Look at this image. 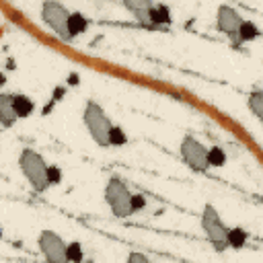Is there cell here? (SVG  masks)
I'll return each instance as SVG.
<instances>
[{
	"label": "cell",
	"mask_w": 263,
	"mask_h": 263,
	"mask_svg": "<svg viewBox=\"0 0 263 263\" xmlns=\"http://www.w3.org/2000/svg\"><path fill=\"white\" fill-rule=\"evenodd\" d=\"M16 164H18V171L23 173L25 181L29 183V187L35 191V193H43L49 189V183H47V171H49V164L47 160L33 148H23L18 152V158H16Z\"/></svg>",
	"instance_id": "6da1fadb"
},
{
	"label": "cell",
	"mask_w": 263,
	"mask_h": 263,
	"mask_svg": "<svg viewBox=\"0 0 263 263\" xmlns=\"http://www.w3.org/2000/svg\"><path fill=\"white\" fill-rule=\"evenodd\" d=\"M82 123L88 132V136L92 138V142L99 146V148H111L109 144V134H111V127H113V121L109 119L107 111L103 109L101 103H97L95 99H88L84 103V109H82Z\"/></svg>",
	"instance_id": "7a4b0ae2"
},
{
	"label": "cell",
	"mask_w": 263,
	"mask_h": 263,
	"mask_svg": "<svg viewBox=\"0 0 263 263\" xmlns=\"http://www.w3.org/2000/svg\"><path fill=\"white\" fill-rule=\"evenodd\" d=\"M132 195H134L132 189L127 187V183L121 177L113 175L107 179L105 189H103V199L115 218L123 220V218H129L136 214L134 205H132Z\"/></svg>",
	"instance_id": "3957f363"
},
{
	"label": "cell",
	"mask_w": 263,
	"mask_h": 263,
	"mask_svg": "<svg viewBox=\"0 0 263 263\" xmlns=\"http://www.w3.org/2000/svg\"><path fill=\"white\" fill-rule=\"evenodd\" d=\"M39 14H41V21L47 29L53 31V35L66 43H72L70 39V14L72 10L60 2V0H43L41 2V8H39Z\"/></svg>",
	"instance_id": "277c9868"
},
{
	"label": "cell",
	"mask_w": 263,
	"mask_h": 263,
	"mask_svg": "<svg viewBox=\"0 0 263 263\" xmlns=\"http://www.w3.org/2000/svg\"><path fill=\"white\" fill-rule=\"evenodd\" d=\"M199 226L208 238V242L216 249V251H226L230 249L228 245V226L224 224L218 208L214 203H205L201 208V216H199Z\"/></svg>",
	"instance_id": "5b68a950"
},
{
	"label": "cell",
	"mask_w": 263,
	"mask_h": 263,
	"mask_svg": "<svg viewBox=\"0 0 263 263\" xmlns=\"http://www.w3.org/2000/svg\"><path fill=\"white\" fill-rule=\"evenodd\" d=\"M179 156L195 173H208L212 168L210 158H208V146H203V142H199L191 134L183 136V140L179 144Z\"/></svg>",
	"instance_id": "8992f818"
},
{
	"label": "cell",
	"mask_w": 263,
	"mask_h": 263,
	"mask_svg": "<svg viewBox=\"0 0 263 263\" xmlns=\"http://www.w3.org/2000/svg\"><path fill=\"white\" fill-rule=\"evenodd\" d=\"M37 247L43 259L47 261H53V263L68 261V242L55 230H49V228L41 230L37 236Z\"/></svg>",
	"instance_id": "52a82bcc"
},
{
	"label": "cell",
	"mask_w": 263,
	"mask_h": 263,
	"mask_svg": "<svg viewBox=\"0 0 263 263\" xmlns=\"http://www.w3.org/2000/svg\"><path fill=\"white\" fill-rule=\"evenodd\" d=\"M242 21H245V16H242L234 6H230V4H220V6L216 8V29H218L224 37H228L230 43H234L236 33H238Z\"/></svg>",
	"instance_id": "ba28073f"
},
{
	"label": "cell",
	"mask_w": 263,
	"mask_h": 263,
	"mask_svg": "<svg viewBox=\"0 0 263 263\" xmlns=\"http://www.w3.org/2000/svg\"><path fill=\"white\" fill-rule=\"evenodd\" d=\"M156 0H121L125 10L134 16V21L142 27H150V10Z\"/></svg>",
	"instance_id": "9c48e42d"
},
{
	"label": "cell",
	"mask_w": 263,
	"mask_h": 263,
	"mask_svg": "<svg viewBox=\"0 0 263 263\" xmlns=\"http://www.w3.org/2000/svg\"><path fill=\"white\" fill-rule=\"evenodd\" d=\"M18 121L14 103H12V92H2L0 95V123L2 127H10Z\"/></svg>",
	"instance_id": "30bf717a"
},
{
	"label": "cell",
	"mask_w": 263,
	"mask_h": 263,
	"mask_svg": "<svg viewBox=\"0 0 263 263\" xmlns=\"http://www.w3.org/2000/svg\"><path fill=\"white\" fill-rule=\"evenodd\" d=\"M173 23L171 6L164 2H154L150 10V27H168Z\"/></svg>",
	"instance_id": "8fae6325"
},
{
	"label": "cell",
	"mask_w": 263,
	"mask_h": 263,
	"mask_svg": "<svg viewBox=\"0 0 263 263\" xmlns=\"http://www.w3.org/2000/svg\"><path fill=\"white\" fill-rule=\"evenodd\" d=\"M261 37V29L253 23V21H249V18H245L242 21V25H240V29H238V33H236V39H234V43L232 45H245V43H251V41H255V39H259Z\"/></svg>",
	"instance_id": "7c38bea8"
},
{
	"label": "cell",
	"mask_w": 263,
	"mask_h": 263,
	"mask_svg": "<svg viewBox=\"0 0 263 263\" xmlns=\"http://www.w3.org/2000/svg\"><path fill=\"white\" fill-rule=\"evenodd\" d=\"M12 103H14V109H16L18 119H27L35 111L33 99L29 95H25V92H12Z\"/></svg>",
	"instance_id": "4fadbf2b"
},
{
	"label": "cell",
	"mask_w": 263,
	"mask_h": 263,
	"mask_svg": "<svg viewBox=\"0 0 263 263\" xmlns=\"http://www.w3.org/2000/svg\"><path fill=\"white\" fill-rule=\"evenodd\" d=\"M86 29H88V16L82 14V12L72 10V14H70V39L72 41L78 39L80 35L86 33Z\"/></svg>",
	"instance_id": "5bb4252c"
},
{
	"label": "cell",
	"mask_w": 263,
	"mask_h": 263,
	"mask_svg": "<svg viewBox=\"0 0 263 263\" xmlns=\"http://www.w3.org/2000/svg\"><path fill=\"white\" fill-rule=\"evenodd\" d=\"M247 107L251 115L263 125V90H251L247 97Z\"/></svg>",
	"instance_id": "9a60e30c"
},
{
	"label": "cell",
	"mask_w": 263,
	"mask_h": 263,
	"mask_svg": "<svg viewBox=\"0 0 263 263\" xmlns=\"http://www.w3.org/2000/svg\"><path fill=\"white\" fill-rule=\"evenodd\" d=\"M247 240H249V234L245 228H240V226L228 228V245L232 249H242L247 245Z\"/></svg>",
	"instance_id": "2e32d148"
},
{
	"label": "cell",
	"mask_w": 263,
	"mask_h": 263,
	"mask_svg": "<svg viewBox=\"0 0 263 263\" xmlns=\"http://www.w3.org/2000/svg\"><path fill=\"white\" fill-rule=\"evenodd\" d=\"M127 132L121 127V125H117V123H113V127H111V134H109V144H111V148H119V146H125L127 144Z\"/></svg>",
	"instance_id": "e0dca14e"
},
{
	"label": "cell",
	"mask_w": 263,
	"mask_h": 263,
	"mask_svg": "<svg viewBox=\"0 0 263 263\" xmlns=\"http://www.w3.org/2000/svg\"><path fill=\"white\" fill-rule=\"evenodd\" d=\"M208 158H210L212 168H220V166H224L226 160H228L226 152H224L220 146H210V148H208Z\"/></svg>",
	"instance_id": "ac0fdd59"
},
{
	"label": "cell",
	"mask_w": 263,
	"mask_h": 263,
	"mask_svg": "<svg viewBox=\"0 0 263 263\" xmlns=\"http://www.w3.org/2000/svg\"><path fill=\"white\" fill-rule=\"evenodd\" d=\"M84 259V249L78 240L68 242V261H82Z\"/></svg>",
	"instance_id": "d6986e66"
},
{
	"label": "cell",
	"mask_w": 263,
	"mask_h": 263,
	"mask_svg": "<svg viewBox=\"0 0 263 263\" xmlns=\"http://www.w3.org/2000/svg\"><path fill=\"white\" fill-rule=\"evenodd\" d=\"M62 179H64L62 168H60V166H55V164H49V171H47V183H49V187L60 185V183H62Z\"/></svg>",
	"instance_id": "ffe728a7"
},
{
	"label": "cell",
	"mask_w": 263,
	"mask_h": 263,
	"mask_svg": "<svg viewBox=\"0 0 263 263\" xmlns=\"http://www.w3.org/2000/svg\"><path fill=\"white\" fill-rule=\"evenodd\" d=\"M132 205H134V212L138 214V212H142V210L148 205V199H146L142 193H134V195H132Z\"/></svg>",
	"instance_id": "44dd1931"
},
{
	"label": "cell",
	"mask_w": 263,
	"mask_h": 263,
	"mask_svg": "<svg viewBox=\"0 0 263 263\" xmlns=\"http://www.w3.org/2000/svg\"><path fill=\"white\" fill-rule=\"evenodd\" d=\"M127 261H142V263H148V261H150V257H148V255H144V253H136V251H134V253H129V255H127Z\"/></svg>",
	"instance_id": "7402d4cb"
}]
</instances>
